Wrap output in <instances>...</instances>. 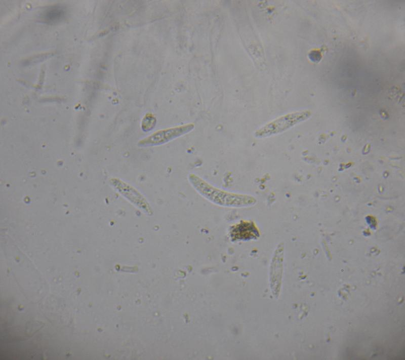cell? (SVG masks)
Instances as JSON below:
<instances>
[{
    "mask_svg": "<svg viewBox=\"0 0 405 360\" xmlns=\"http://www.w3.org/2000/svg\"><path fill=\"white\" fill-rule=\"evenodd\" d=\"M188 179L191 186L200 195L216 205L241 208L253 206L257 203V199L253 195L219 189L194 173H190Z\"/></svg>",
    "mask_w": 405,
    "mask_h": 360,
    "instance_id": "1",
    "label": "cell"
},
{
    "mask_svg": "<svg viewBox=\"0 0 405 360\" xmlns=\"http://www.w3.org/2000/svg\"><path fill=\"white\" fill-rule=\"evenodd\" d=\"M229 233L233 241H248L260 236L258 228L251 221H240L231 227Z\"/></svg>",
    "mask_w": 405,
    "mask_h": 360,
    "instance_id": "5",
    "label": "cell"
},
{
    "mask_svg": "<svg viewBox=\"0 0 405 360\" xmlns=\"http://www.w3.org/2000/svg\"><path fill=\"white\" fill-rule=\"evenodd\" d=\"M156 123L155 117L151 114H147L142 119L141 129L144 132H149L154 129Z\"/></svg>",
    "mask_w": 405,
    "mask_h": 360,
    "instance_id": "7",
    "label": "cell"
},
{
    "mask_svg": "<svg viewBox=\"0 0 405 360\" xmlns=\"http://www.w3.org/2000/svg\"><path fill=\"white\" fill-rule=\"evenodd\" d=\"M112 184L118 191L133 205L148 215L153 214L151 207L147 199L134 186L119 179H114Z\"/></svg>",
    "mask_w": 405,
    "mask_h": 360,
    "instance_id": "4",
    "label": "cell"
},
{
    "mask_svg": "<svg viewBox=\"0 0 405 360\" xmlns=\"http://www.w3.org/2000/svg\"><path fill=\"white\" fill-rule=\"evenodd\" d=\"M66 11L61 6H55L48 8L42 14V19L48 23H56L61 21L65 17Z\"/></svg>",
    "mask_w": 405,
    "mask_h": 360,
    "instance_id": "6",
    "label": "cell"
},
{
    "mask_svg": "<svg viewBox=\"0 0 405 360\" xmlns=\"http://www.w3.org/2000/svg\"><path fill=\"white\" fill-rule=\"evenodd\" d=\"M194 128L193 123H187L159 130L141 139L138 145L148 147L164 145L190 133Z\"/></svg>",
    "mask_w": 405,
    "mask_h": 360,
    "instance_id": "3",
    "label": "cell"
},
{
    "mask_svg": "<svg viewBox=\"0 0 405 360\" xmlns=\"http://www.w3.org/2000/svg\"><path fill=\"white\" fill-rule=\"evenodd\" d=\"M310 114L308 110H302L278 116L257 129L254 132V137L265 138L281 134L306 119Z\"/></svg>",
    "mask_w": 405,
    "mask_h": 360,
    "instance_id": "2",
    "label": "cell"
}]
</instances>
